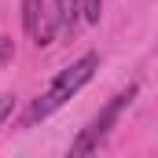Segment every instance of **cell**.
Instances as JSON below:
<instances>
[{
  "instance_id": "1",
  "label": "cell",
  "mask_w": 158,
  "mask_h": 158,
  "mask_svg": "<svg viewBox=\"0 0 158 158\" xmlns=\"http://www.w3.org/2000/svg\"><path fill=\"white\" fill-rule=\"evenodd\" d=\"M96 66H99V55H96V52H85V55H81L74 66H66L59 77L52 81V88H48V92L40 96L37 103L30 107V114H26V125H33V121H44L52 110H59V107H63V103H66V99L77 92L81 85H88V81H92Z\"/></svg>"
},
{
  "instance_id": "3",
  "label": "cell",
  "mask_w": 158,
  "mask_h": 158,
  "mask_svg": "<svg viewBox=\"0 0 158 158\" xmlns=\"http://www.w3.org/2000/svg\"><path fill=\"white\" fill-rule=\"evenodd\" d=\"M22 26H26V33L33 37L37 48L52 44V33L59 30V26H55V19H48V15H44V0H22Z\"/></svg>"
},
{
  "instance_id": "7",
  "label": "cell",
  "mask_w": 158,
  "mask_h": 158,
  "mask_svg": "<svg viewBox=\"0 0 158 158\" xmlns=\"http://www.w3.org/2000/svg\"><path fill=\"white\" fill-rule=\"evenodd\" d=\"M11 110H15V96H0V125L11 118Z\"/></svg>"
},
{
  "instance_id": "5",
  "label": "cell",
  "mask_w": 158,
  "mask_h": 158,
  "mask_svg": "<svg viewBox=\"0 0 158 158\" xmlns=\"http://www.w3.org/2000/svg\"><path fill=\"white\" fill-rule=\"evenodd\" d=\"M103 15V0H81V19L85 22H99Z\"/></svg>"
},
{
  "instance_id": "6",
  "label": "cell",
  "mask_w": 158,
  "mask_h": 158,
  "mask_svg": "<svg viewBox=\"0 0 158 158\" xmlns=\"http://www.w3.org/2000/svg\"><path fill=\"white\" fill-rule=\"evenodd\" d=\"M11 59H15V40H11V37H0V66L11 63Z\"/></svg>"
},
{
  "instance_id": "2",
  "label": "cell",
  "mask_w": 158,
  "mask_h": 158,
  "mask_svg": "<svg viewBox=\"0 0 158 158\" xmlns=\"http://www.w3.org/2000/svg\"><path fill=\"white\" fill-rule=\"evenodd\" d=\"M132 96H136V85L121 88L118 96H114V99H110V103H107V107H103L96 118L88 121V129H81V136L74 140V143H70V155H92V151H96V147L107 140V132L114 129V121L121 118V110L132 103Z\"/></svg>"
},
{
  "instance_id": "4",
  "label": "cell",
  "mask_w": 158,
  "mask_h": 158,
  "mask_svg": "<svg viewBox=\"0 0 158 158\" xmlns=\"http://www.w3.org/2000/svg\"><path fill=\"white\" fill-rule=\"evenodd\" d=\"M77 15H81V0H55V26H59V33H74Z\"/></svg>"
}]
</instances>
